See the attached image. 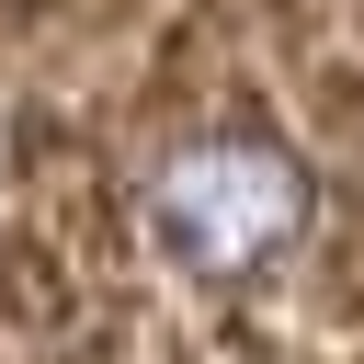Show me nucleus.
<instances>
[{
	"mask_svg": "<svg viewBox=\"0 0 364 364\" xmlns=\"http://www.w3.org/2000/svg\"><path fill=\"white\" fill-rule=\"evenodd\" d=\"M136 239H159L193 284H239L307 239V171L273 136H182L136 182Z\"/></svg>",
	"mask_w": 364,
	"mask_h": 364,
	"instance_id": "obj_1",
	"label": "nucleus"
}]
</instances>
